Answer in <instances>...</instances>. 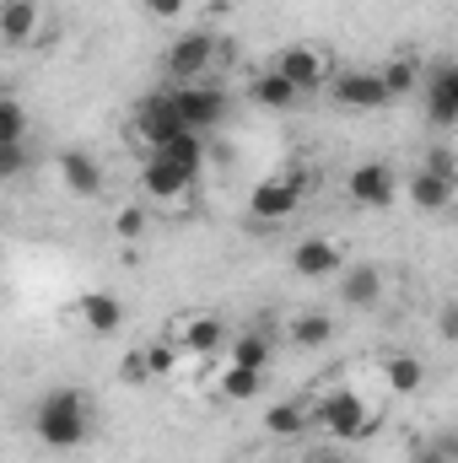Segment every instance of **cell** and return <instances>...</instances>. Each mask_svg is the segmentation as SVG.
<instances>
[{
	"label": "cell",
	"mask_w": 458,
	"mask_h": 463,
	"mask_svg": "<svg viewBox=\"0 0 458 463\" xmlns=\"http://www.w3.org/2000/svg\"><path fill=\"white\" fill-rule=\"evenodd\" d=\"M33 426H38V442H43V448H60V453H65V448H81L87 431H92L87 393H81V388H49V393L38 399Z\"/></svg>",
	"instance_id": "cell-1"
},
{
	"label": "cell",
	"mask_w": 458,
	"mask_h": 463,
	"mask_svg": "<svg viewBox=\"0 0 458 463\" xmlns=\"http://www.w3.org/2000/svg\"><path fill=\"white\" fill-rule=\"evenodd\" d=\"M308 184H313L308 173H291V178H259V184H253V194H248L253 222H286V216H297V205H302Z\"/></svg>",
	"instance_id": "cell-2"
},
{
	"label": "cell",
	"mask_w": 458,
	"mask_h": 463,
	"mask_svg": "<svg viewBox=\"0 0 458 463\" xmlns=\"http://www.w3.org/2000/svg\"><path fill=\"white\" fill-rule=\"evenodd\" d=\"M216 60V38L211 33H184V38H173L167 49H162V76L173 81V87H189V81H200V71Z\"/></svg>",
	"instance_id": "cell-3"
},
{
	"label": "cell",
	"mask_w": 458,
	"mask_h": 463,
	"mask_svg": "<svg viewBox=\"0 0 458 463\" xmlns=\"http://www.w3.org/2000/svg\"><path fill=\"white\" fill-rule=\"evenodd\" d=\"M345 194H350L361 211H388V205L399 200V178H394L388 162H361V167H350Z\"/></svg>",
	"instance_id": "cell-4"
},
{
	"label": "cell",
	"mask_w": 458,
	"mask_h": 463,
	"mask_svg": "<svg viewBox=\"0 0 458 463\" xmlns=\"http://www.w3.org/2000/svg\"><path fill=\"white\" fill-rule=\"evenodd\" d=\"M329 92H335V103L350 109V114H372V109H388V103H394L383 71H340Z\"/></svg>",
	"instance_id": "cell-5"
},
{
	"label": "cell",
	"mask_w": 458,
	"mask_h": 463,
	"mask_svg": "<svg viewBox=\"0 0 458 463\" xmlns=\"http://www.w3.org/2000/svg\"><path fill=\"white\" fill-rule=\"evenodd\" d=\"M173 92V103H178V114L189 129H216L222 118H227V92L222 87H211V81H189V87H167Z\"/></svg>",
	"instance_id": "cell-6"
},
{
	"label": "cell",
	"mask_w": 458,
	"mask_h": 463,
	"mask_svg": "<svg viewBox=\"0 0 458 463\" xmlns=\"http://www.w3.org/2000/svg\"><path fill=\"white\" fill-rule=\"evenodd\" d=\"M313 415H319V426L329 431V437H361L367 431V404H361V393H350V388H335V393H324L319 404H313Z\"/></svg>",
	"instance_id": "cell-7"
},
{
	"label": "cell",
	"mask_w": 458,
	"mask_h": 463,
	"mask_svg": "<svg viewBox=\"0 0 458 463\" xmlns=\"http://www.w3.org/2000/svg\"><path fill=\"white\" fill-rule=\"evenodd\" d=\"M135 129H140V135L151 140V151H157V146H167L173 135H184L189 124H184V114H178L173 92H151V98L135 103Z\"/></svg>",
	"instance_id": "cell-8"
},
{
	"label": "cell",
	"mask_w": 458,
	"mask_h": 463,
	"mask_svg": "<svg viewBox=\"0 0 458 463\" xmlns=\"http://www.w3.org/2000/svg\"><path fill=\"white\" fill-rule=\"evenodd\" d=\"M270 65H275L286 81H297V92H319L324 76H329V65H324V54H319L313 43H286Z\"/></svg>",
	"instance_id": "cell-9"
},
{
	"label": "cell",
	"mask_w": 458,
	"mask_h": 463,
	"mask_svg": "<svg viewBox=\"0 0 458 463\" xmlns=\"http://www.w3.org/2000/svg\"><path fill=\"white\" fill-rule=\"evenodd\" d=\"M291 269L302 280H329V275H345V253L335 242H324V237H302L291 248Z\"/></svg>",
	"instance_id": "cell-10"
},
{
	"label": "cell",
	"mask_w": 458,
	"mask_h": 463,
	"mask_svg": "<svg viewBox=\"0 0 458 463\" xmlns=\"http://www.w3.org/2000/svg\"><path fill=\"white\" fill-rule=\"evenodd\" d=\"M60 184L76 200H98L103 194V162L87 156V151H60Z\"/></svg>",
	"instance_id": "cell-11"
},
{
	"label": "cell",
	"mask_w": 458,
	"mask_h": 463,
	"mask_svg": "<svg viewBox=\"0 0 458 463\" xmlns=\"http://www.w3.org/2000/svg\"><path fill=\"white\" fill-rule=\"evenodd\" d=\"M140 189H146L151 200H178V194L195 189V173L178 167V162H167V156H151V162L140 167Z\"/></svg>",
	"instance_id": "cell-12"
},
{
	"label": "cell",
	"mask_w": 458,
	"mask_h": 463,
	"mask_svg": "<svg viewBox=\"0 0 458 463\" xmlns=\"http://www.w3.org/2000/svg\"><path fill=\"white\" fill-rule=\"evenodd\" d=\"M222 345H227V318H216V313H189V318H184L178 350H189V355H216Z\"/></svg>",
	"instance_id": "cell-13"
},
{
	"label": "cell",
	"mask_w": 458,
	"mask_h": 463,
	"mask_svg": "<svg viewBox=\"0 0 458 463\" xmlns=\"http://www.w3.org/2000/svg\"><path fill=\"white\" fill-rule=\"evenodd\" d=\"M426 118H432L437 129L458 124V65L432 71V81H426Z\"/></svg>",
	"instance_id": "cell-14"
},
{
	"label": "cell",
	"mask_w": 458,
	"mask_h": 463,
	"mask_svg": "<svg viewBox=\"0 0 458 463\" xmlns=\"http://www.w3.org/2000/svg\"><path fill=\"white\" fill-rule=\"evenodd\" d=\"M340 302L356 307V313L377 307V302H383V269H377V264H350L340 275Z\"/></svg>",
	"instance_id": "cell-15"
},
{
	"label": "cell",
	"mask_w": 458,
	"mask_h": 463,
	"mask_svg": "<svg viewBox=\"0 0 458 463\" xmlns=\"http://www.w3.org/2000/svg\"><path fill=\"white\" fill-rule=\"evenodd\" d=\"M453 189H458V178L432 173V167H421V173L405 184V194H410V205H415V211H448V205H453Z\"/></svg>",
	"instance_id": "cell-16"
},
{
	"label": "cell",
	"mask_w": 458,
	"mask_h": 463,
	"mask_svg": "<svg viewBox=\"0 0 458 463\" xmlns=\"http://www.w3.org/2000/svg\"><path fill=\"white\" fill-rule=\"evenodd\" d=\"M38 22H43V5H38V0H11V5H0V38H5L11 49H22V43L38 33Z\"/></svg>",
	"instance_id": "cell-17"
},
{
	"label": "cell",
	"mask_w": 458,
	"mask_h": 463,
	"mask_svg": "<svg viewBox=\"0 0 458 463\" xmlns=\"http://www.w3.org/2000/svg\"><path fill=\"white\" fill-rule=\"evenodd\" d=\"M248 98H253L259 109H275V114H286V109H297V98H302V92H297V81H286V76H281V71L270 65L264 76H253Z\"/></svg>",
	"instance_id": "cell-18"
},
{
	"label": "cell",
	"mask_w": 458,
	"mask_h": 463,
	"mask_svg": "<svg viewBox=\"0 0 458 463\" xmlns=\"http://www.w3.org/2000/svg\"><path fill=\"white\" fill-rule=\"evenodd\" d=\"M151 156H167V162H178V167H189V173L200 178V167L211 162V146H205V135H200V129H184V135H173L167 146H157Z\"/></svg>",
	"instance_id": "cell-19"
},
{
	"label": "cell",
	"mask_w": 458,
	"mask_h": 463,
	"mask_svg": "<svg viewBox=\"0 0 458 463\" xmlns=\"http://www.w3.org/2000/svg\"><path fill=\"white\" fill-rule=\"evenodd\" d=\"M81 318H87L92 335H119V324H124V302H119L114 291H87V297H81Z\"/></svg>",
	"instance_id": "cell-20"
},
{
	"label": "cell",
	"mask_w": 458,
	"mask_h": 463,
	"mask_svg": "<svg viewBox=\"0 0 458 463\" xmlns=\"http://www.w3.org/2000/svg\"><path fill=\"white\" fill-rule=\"evenodd\" d=\"M383 383H388V393H421V383H426V366H421L410 350H394V355L383 361Z\"/></svg>",
	"instance_id": "cell-21"
},
{
	"label": "cell",
	"mask_w": 458,
	"mask_h": 463,
	"mask_svg": "<svg viewBox=\"0 0 458 463\" xmlns=\"http://www.w3.org/2000/svg\"><path fill=\"white\" fill-rule=\"evenodd\" d=\"M308 420H313V404H302V399H286V404H270L264 410V431L270 437H302Z\"/></svg>",
	"instance_id": "cell-22"
},
{
	"label": "cell",
	"mask_w": 458,
	"mask_h": 463,
	"mask_svg": "<svg viewBox=\"0 0 458 463\" xmlns=\"http://www.w3.org/2000/svg\"><path fill=\"white\" fill-rule=\"evenodd\" d=\"M286 335H291L297 350H324L329 340H335V318H329V313H297Z\"/></svg>",
	"instance_id": "cell-23"
},
{
	"label": "cell",
	"mask_w": 458,
	"mask_h": 463,
	"mask_svg": "<svg viewBox=\"0 0 458 463\" xmlns=\"http://www.w3.org/2000/svg\"><path fill=\"white\" fill-rule=\"evenodd\" d=\"M259 388H264V372H248V366H222V377H216V393L232 399V404H253L259 399Z\"/></svg>",
	"instance_id": "cell-24"
},
{
	"label": "cell",
	"mask_w": 458,
	"mask_h": 463,
	"mask_svg": "<svg viewBox=\"0 0 458 463\" xmlns=\"http://www.w3.org/2000/svg\"><path fill=\"white\" fill-rule=\"evenodd\" d=\"M227 361L232 366H248V372H264V366H270V335H259V329L237 335L227 345Z\"/></svg>",
	"instance_id": "cell-25"
},
{
	"label": "cell",
	"mask_w": 458,
	"mask_h": 463,
	"mask_svg": "<svg viewBox=\"0 0 458 463\" xmlns=\"http://www.w3.org/2000/svg\"><path fill=\"white\" fill-rule=\"evenodd\" d=\"M22 135H27V114L16 98H5L0 103V146H22Z\"/></svg>",
	"instance_id": "cell-26"
},
{
	"label": "cell",
	"mask_w": 458,
	"mask_h": 463,
	"mask_svg": "<svg viewBox=\"0 0 458 463\" xmlns=\"http://www.w3.org/2000/svg\"><path fill=\"white\" fill-rule=\"evenodd\" d=\"M383 81H388V92H394V98H405V92H410V87L421 81V71H415V60H388Z\"/></svg>",
	"instance_id": "cell-27"
},
{
	"label": "cell",
	"mask_w": 458,
	"mask_h": 463,
	"mask_svg": "<svg viewBox=\"0 0 458 463\" xmlns=\"http://www.w3.org/2000/svg\"><path fill=\"white\" fill-rule=\"evenodd\" d=\"M146 361H151V377H167V372L178 366V340L167 335L162 345H151V350H146Z\"/></svg>",
	"instance_id": "cell-28"
},
{
	"label": "cell",
	"mask_w": 458,
	"mask_h": 463,
	"mask_svg": "<svg viewBox=\"0 0 458 463\" xmlns=\"http://www.w3.org/2000/svg\"><path fill=\"white\" fill-rule=\"evenodd\" d=\"M22 173H27V140H22V146H0V178L16 184Z\"/></svg>",
	"instance_id": "cell-29"
},
{
	"label": "cell",
	"mask_w": 458,
	"mask_h": 463,
	"mask_svg": "<svg viewBox=\"0 0 458 463\" xmlns=\"http://www.w3.org/2000/svg\"><path fill=\"white\" fill-rule=\"evenodd\" d=\"M114 232L124 237V242H135V237L146 232V211H140V205H124V211L114 216Z\"/></svg>",
	"instance_id": "cell-30"
},
{
	"label": "cell",
	"mask_w": 458,
	"mask_h": 463,
	"mask_svg": "<svg viewBox=\"0 0 458 463\" xmlns=\"http://www.w3.org/2000/svg\"><path fill=\"white\" fill-rule=\"evenodd\" d=\"M119 377H124V383H146V377H151V361H146V350H135V355H124V366H119Z\"/></svg>",
	"instance_id": "cell-31"
},
{
	"label": "cell",
	"mask_w": 458,
	"mask_h": 463,
	"mask_svg": "<svg viewBox=\"0 0 458 463\" xmlns=\"http://www.w3.org/2000/svg\"><path fill=\"white\" fill-rule=\"evenodd\" d=\"M410 463H453V458L437 448V437H426V442H415V448H410Z\"/></svg>",
	"instance_id": "cell-32"
},
{
	"label": "cell",
	"mask_w": 458,
	"mask_h": 463,
	"mask_svg": "<svg viewBox=\"0 0 458 463\" xmlns=\"http://www.w3.org/2000/svg\"><path fill=\"white\" fill-rule=\"evenodd\" d=\"M146 5V16H157V22H173V16H184V0H140Z\"/></svg>",
	"instance_id": "cell-33"
},
{
	"label": "cell",
	"mask_w": 458,
	"mask_h": 463,
	"mask_svg": "<svg viewBox=\"0 0 458 463\" xmlns=\"http://www.w3.org/2000/svg\"><path fill=\"white\" fill-rule=\"evenodd\" d=\"M437 335H443V340H453V345H458V302H448V307L437 313Z\"/></svg>",
	"instance_id": "cell-34"
},
{
	"label": "cell",
	"mask_w": 458,
	"mask_h": 463,
	"mask_svg": "<svg viewBox=\"0 0 458 463\" xmlns=\"http://www.w3.org/2000/svg\"><path fill=\"white\" fill-rule=\"evenodd\" d=\"M437 448H443V453L458 463V431H437Z\"/></svg>",
	"instance_id": "cell-35"
},
{
	"label": "cell",
	"mask_w": 458,
	"mask_h": 463,
	"mask_svg": "<svg viewBox=\"0 0 458 463\" xmlns=\"http://www.w3.org/2000/svg\"><path fill=\"white\" fill-rule=\"evenodd\" d=\"M313 463H350V458H340V453H319Z\"/></svg>",
	"instance_id": "cell-36"
},
{
	"label": "cell",
	"mask_w": 458,
	"mask_h": 463,
	"mask_svg": "<svg viewBox=\"0 0 458 463\" xmlns=\"http://www.w3.org/2000/svg\"><path fill=\"white\" fill-rule=\"evenodd\" d=\"M0 5H11V0H0Z\"/></svg>",
	"instance_id": "cell-37"
}]
</instances>
